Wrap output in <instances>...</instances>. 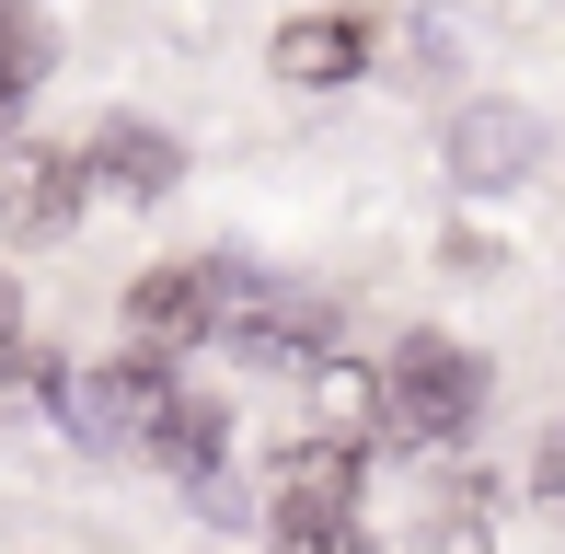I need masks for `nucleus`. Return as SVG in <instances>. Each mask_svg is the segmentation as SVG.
Wrapping results in <instances>:
<instances>
[{
    "label": "nucleus",
    "mask_w": 565,
    "mask_h": 554,
    "mask_svg": "<svg viewBox=\"0 0 565 554\" xmlns=\"http://www.w3.org/2000/svg\"><path fill=\"white\" fill-rule=\"evenodd\" d=\"M484 416V359L473 347H450V335H416V347H393V370H381V427L393 439H461V427Z\"/></svg>",
    "instance_id": "1"
},
{
    "label": "nucleus",
    "mask_w": 565,
    "mask_h": 554,
    "mask_svg": "<svg viewBox=\"0 0 565 554\" xmlns=\"http://www.w3.org/2000/svg\"><path fill=\"white\" fill-rule=\"evenodd\" d=\"M82 185H93L82 150H12V162H0V232L12 243H58L70 220H82Z\"/></svg>",
    "instance_id": "2"
},
{
    "label": "nucleus",
    "mask_w": 565,
    "mask_h": 554,
    "mask_svg": "<svg viewBox=\"0 0 565 554\" xmlns=\"http://www.w3.org/2000/svg\"><path fill=\"white\" fill-rule=\"evenodd\" d=\"M531 162H543V116H520V105H461L450 116V185L497 196V185H520Z\"/></svg>",
    "instance_id": "3"
},
{
    "label": "nucleus",
    "mask_w": 565,
    "mask_h": 554,
    "mask_svg": "<svg viewBox=\"0 0 565 554\" xmlns=\"http://www.w3.org/2000/svg\"><path fill=\"white\" fill-rule=\"evenodd\" d=\"M127 323H139L150 347H185V335H209V323H231V266L209 255V266H150L139 289H127Z\"/></svg>",
    "instance_id": "4"
},
{
    "label": "nucleus",
    "mask_w": 565,
    "mask_h": 554,
    "mask_svg": "<svg viewBox=\"0 0 565 554\" xmlns=\"http://www.w3.org/2000/svg\"><path fill=\"white\" fill-rule=\"evenodd\" d=\"M358 450L347 439H289L277 450V509H300V520H358Z\"/></svg>",
    "instance_id": "5"
},
{
    "label": "nucleus",
    "mask_w": 565,
    "mask_h": 554,
    "mask_svg": "<svg viewBox=\"0 0 565 554\" xmlns=\"http://www.w3.org/2000/svg\"><path fill=\"white\" fill-rule=\"evenodd\" d=\"M277 82H300V93H335V82H358V58H370V35H358L347 12H300V23H277Z\"/></svg>",
    "instance_id": "6"
},
{
    "label": "nucleus",
    "mask_w": 565,
    "mask_h": 554,
    "mask_svg": "<svg viewBox=\"0 0 565 554\" xmlns=\"http://www.w3.org/2000/svg\"><path fill=\"white\" fill-rule=\"evenodd\" d=\"M173 173H185V150H173L162 128H139V116L93 128V185H116V196H162Z\"/></svg>",
    "instance_id": "7"
},
{
    "label": "nucleus",
    "mask_w": 565,
    "mask_h": 554,
    "mask_svg": "<svg viewBox=\"0 0 565 554\" xmlns=\"http://www.w3.org/2000/svg\"><path fill=\"white\" fill-rule=\"evenodd\" d=\"M150 450H162L173 473H196V486H209V473H220V405L173 393V405H162V427H150Z\"/></svg>",
    "instance_id": "8"
},
{
    "label": "nucleus",
    "mask_w": 565,
    "mask_h": 554,
    "mask_svg": "<svg viewBox=\"0 0 565 554\" xmlns=\"http://www.w3.org/2000/svg\"><path fill=\"white\" fill-rule=\"evenodd\" d=\"M35 82H46V23L35 12H0V128L35 105Z\"/></svg>",
    "instance_id": "9"
},
{
    "label": "nucleus",
    "mask_w": 565,
    "mask_h": 554,
    "mask_svg": "<svg viewBox=\"0 0 565 554\" xmlns=\"http://www.w3.org/2000/svg\"><path fill=\"white\" fill-rule=\"evenodd\" d=\"M277 554H370V532H358V520H300V509H277Z\"/></svg>",
    "instance_id": "10"
},
{
    "label": "nucleus",
    "mask_w": 565,
    "mask_h": 554,
    "mask_svg": "<svg viewBox=\"0 0 565 554\" xmlns=\"http://www.w3.org/2000/svg\"><path fill=\"white\" fill-rule=\"evenodd\" d=\"M427 543H439V554H484V520H473V509H439V520H427Z\"/></svg>",
    "instance_id": "11"
},
{
    "label": "nucleus",
    "mask_w": 565,
    "mask_h": 554,
    "mask_svg": "<svg viewBox=\"0 0 565 554\" xmlns=\"http://www.w3.org/2000/svg\"><path fill=\"white\" fill-rule=\"evenodd\" d=\"M12 335H23V300H12V277H0V359H23Z\"/></svg>",
    "instance_id": "12"
},
{
    "label": "nucleus",
    "mask_w": 565,
    "mask_h": 554,
    "mask_svg": "<svg viewBox=\"0 0 565 554\" xmlns=\"http://www.w3.org/2000/svg\"><path fill=\"white\" fill-rule=\"evenodd\" d=\"M543 486H554V497H565V439H554V450H543Z\"/></svg>",
    "instance_id": "13"
}]
</instances>
